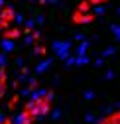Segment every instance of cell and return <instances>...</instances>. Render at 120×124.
<instances>
[{
	"label": "cell",
	"instance_id": "1",
	"mask_svg": "<svg viewBox=\"0 0 120 124\" xmlns=\"http://www.w3.org/2000/svg\"><path fill=\"white\" fill-rule=\"evenodd\" d=\"M91 2H93V4H97V2H102V0H91Z\"/></svg>",
	"mask_w": 120,
	"mask_h": 124
}]
</instances>
